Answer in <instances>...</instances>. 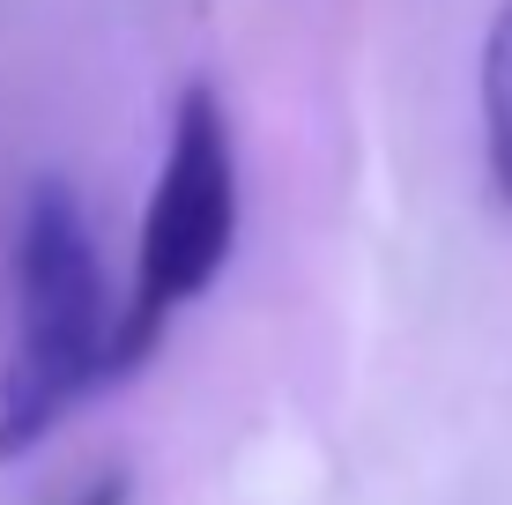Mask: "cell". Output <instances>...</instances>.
<instances>
[{
    "instance_id": "obj_1",
    "label": "cell",
    "mask_w": 512,
    "mask_h": 505,
    "mask_svg": "<svg viewBox=\"0 0 512 505\" xmlns=\"http://www.w3.org/2000/svg\"><path fill=\"white\" fill-rule=\"evenodd\" d=\"M112 290L90 216L60 179H38L15 231V350L0 379V461L45 446V431L112 379Z\"/></svg>"
},
{
    "instance_id": "obj_2",
    "label": "cell",
    "mask_w": 512,
    "mask_h": 505,
    "mask_svg": "<svg viewBox=\"0 0 512 505\" xmlns=\"http://www.w3.org/2000/svg\"><path fill=\"white\" fill-rule=\"evenodd\" d=\"M238 246V142L231 112L208 82H186L171 104V142L156 164V194L134 246V290L112 320V379L141 372L171 320L223 275Z\"/></svg>"
},
{
    "instance_id": "obj_3",
    "label": "cell",
    "mask_w": 512,
    "mask_h": 505,
    "mask_svg": "<svg viewBox=\"0 0 512 505\" xmlns=\"http://www.w3.org/2000/svg\"><path fill=\"white\" fill-rule=\"evenodd\" d=\"M483 171L490 194L512 208V0H498L483 38Z\"/></svg>"
},
{
    "instance_id": "obj_4",
    "label": "cell",
    "mask_w": 512,
    "mask_h": 505,
    "mask_svg": "<svg viewBox=\"0 0 512 505\" xmlns=\"http://www.w3.org/2000/svg\"><path fill=\"white\" fill-rule=\"evenodd\" d=\"M67 505H134V476H127V468H104L90 491H75Z\"/></svg>"
}]
</instances>
